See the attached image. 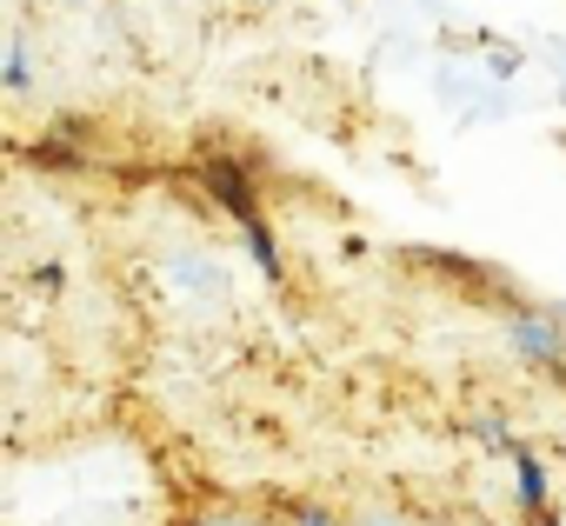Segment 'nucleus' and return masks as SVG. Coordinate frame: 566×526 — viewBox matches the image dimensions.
<instances>
[{
  "mask_svg": "<svg viewBox=\"0 0 566 526\" xmlns=\"http://www.w3.org/2000/svg\"><path fill=\"white\" fill-rule=\"evenodd\" d=\"M513 340H520V354H533V360H559V354H566V340L553 334V320H533V314L513 320Z\"/></svg>",
  "mask_w": 566,
  "mask_h": 526,
  "instance_id": "nucleus-1",
  "label": "nucleus"
},
{
  "mask_svg": "<svg viewBox=\"0 0 566 526\" xmlns=\"http://www.w3.org/2000/svg\"><path fill=\"white\" fill-rule=\"evenodd\" d=\"M513 460H520V499L526 506H546V466L533 453H520V446H513Z\"/></svg>",
  "mask_w": 566,
  "mask_h": 526,
  "instance_id": "nucleus-2",
  "label": "nucleus"
}]
</instances>
